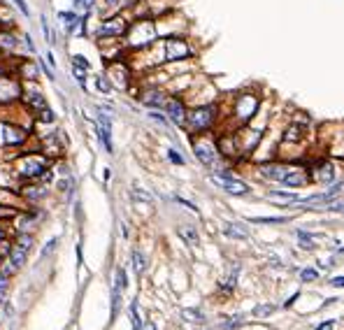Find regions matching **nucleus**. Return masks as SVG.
<instances>
[{
	"label": "nucleus",
	"mask_w": 344,
	"mask_h": 330,
	"mask_svg": "<svg viewBox=\"0 0 344 330\" xmlns=\"http://www.w3.org/2000/svg\"><path fill=\"white\" fill-rule=\"evenodd\" d=\"M47 170H49V161L42 154H21L14 161V175L21 179H28V182L45 177Z\"/></svg>",
	"instance_id": "obj_1"
},
{
	"label": "nucleus",
	"mask_w": 344,
	"mask_h": 330,
	"mask_svg": "<svg viewBox=\"0 0 344 330\" xmlns=\"http://www.w3.org/2000/svg\"><path fill=\"white\" fill-rule=\"evenodd\" d=\"M156 40V26L149 19H140V21L130 23L126 31V45L130 49H145V47L153 45Z\"/></svg>",
	"instance_id": "obj_2"
},
{
	"label": "nucleus",
	"mask_w": 344,
	"mask_h": 330,
	"mask_svg": "<svg viewBox=\"0 0 344 330\" xmlns=\"http://www.w3.org/2000/svg\"><path fill=\"white\" fill-rule=\"evenodd\" d=\"M23 95V82L16 77L12 70L0 72V107L2 105H12L19 102Z\"/></svg>",
	"instance_id": "obj_3"
},
{
	"label": "nucleus",
	"mask_w": 344,
	"mask_h": 330,
	"mask_svg": "<svg viewBox=\"0 0 344 330\" xmlns=\"http://www.w3.org/2000/svg\"><path fill=\"white\" fill-rule=\"evenodd\" d=\"M28 140V128L26 126H19V123L9 121L5 116H0V146H23Z\"/></svg>",
	"instance_id": "obj_4"
},
{
	"label": "nucleus",
	"mask_w": 344,
	"mask_h": 330,
	"mask_svg": "<svg viewBox=\"0 0 344 330\" xmlns=\"http://www.w3.org/2000/svg\"><path fill=\"white\" fill-rule=\"evenodd\" d=\"M214 119H216V107L214 105H205V107H196L193 112L186 114V126L193 133H202L212 128Z\"/></svg>",
	"instance_id": "obj_5"
},
{
	"label": "nucleus",
	"mask_w": 344,
	"mask_h": 330,
	"mask_svg": "<svg viewBox=\"0 0 344 330\" xmlns=\"http://www.w3.org/2000/svg\"><path fill=\"white\" fill-rule=\"evenodd\" d=\"M128 31V21L123 19L121 14H114V16H105L98 26V35L100 40H116V38H123Z\"/></svg>",
	"instance_id": "obj_6"
},
{
	"label": "nucleus",
	"mask_w": 344,
	"mask_h": 330,
	"mask_svg": "<svg viewBox=\"0 0 344 330\" xmlns=\"http://www.w3.org/2000/svg\"><path fill=\"white\" fill-rule=\"evenodd\" d=\"M56 19L63 26L65 35H84V26L89 21V12H84V16H79L75 9L72 12H58Z\"/></svg>",
	"instance_id": "obj_7"
},
{
	"label": "nucleus",
	"mask_w": 344,
	"mask_h": 330,
	"mask_svg": "<svg viewBox=\"0 0 344 330\" xmlns=\"http://www.w3.org/2000/svg\"><path fill=\"white\" fill-rule=\"evenodd\" d=\"M163 58L165 61H186L191 56V47L182 38H168L163 42Z\"/></svg>",
	"instance_id": "obj_8"
},
{
	"label": "nucleus",
	"mask_w": 344,
	"mask_h": 330,
	"mask_svg": "<svg viewBox=\"0 0 344 330\" xmlns=\"http://www.w3.org/2000/svg\"><path fill=\"white\" fill-rule=\"evenodd\" d=\"M212 182H214L216 186H221L223 191L230 193V195H246V193H249V186H246L245 182L235 179V177H230L228 172H219V175H212Z\"/></svg>",
	"instance_id": "obj_9"
},
{
	"label": "nucleus",
	"mask_w": 344,
	"mask_h": 330,
	"mask_svg": "<svg viewBox=\"0 0 344 330\" xmlns=\"http://www.w3.org/2000/svg\"><path fill=\"white\" fill-rule=\"evenodd\" d=\"M256 109H258V98L251 95V93H242V95L235 100V116L242 123L249 121V119L256 114Z\"/></svg>",
	"instance_id": "obj_10"
},
{
	"label": "nucleus",
	"mask_w": 344,
	"mask_h": 330,
	"mask_svg": "<svg viewBox=\"0 0 344 330\" xmlns=\"http://www.w3.org/2000/svg\"><path fill=\"white\" fill-rule=\"evenodd\" d=\"M12 72H14L21 82H38L40 61L38 58H21V56H19V63H16V68L12 70Z\"/></svg>",
	"instance_id": "obj_11"
},
{
	"label": "nucleus",
	"mask_w": 344,
	"mask_h": 330,
	"mask_svg": "<svg viewBox=\"0 0 344 330\" xmlns=\"http://www.w3.org/2000/svg\"><path fill=\"white\" fill-rule=\"evenodd\" d=\"M193 151L198 156V161L207 168H214L216 163V146L212 140H193Z\"/></svg>",
	"instance_id": "obj_12"
},
{
	"label": "nucleus",
	"mask_w": 344,
	"mask_h": 330,
	"mask_svg": "<svg viewBox=\"0 0 344 330\" xmlns=\"http://www.w3.org/2000/svg\"><path fill=\"white\" fill-rule=\"evenodd\" d=\"M163 109H165V114H168V121H172L175 126H186V105H184V100L179 98H168L165 100V105H163Z\"/></svg>",
	"instance_id": "obj_13"
},
{
	"label": "nucleus",
	"mask_w": 344,
	"mask_h": 330,
	"mask_svg": "<svg viewBox=\"0 0 344 330\" xmlns=\"http://www.w3.org/2000/svg\"><path fill=\"white\" fill-rule=\"evenodd\" d=\"M107 79L112 82V86H119V89H128L130 84V68L123 61H114L107 68Z\"/></svg>",
	"instance_id": "obj_14"
},
{
	"label": "nucleus",
	"mask_w": 344,
	"mask_h": 330,
	"mask_svg": "<svg viewBox=\"0 0 344 330\" xmlns=\"http://www.w3.org/2000/svg\"><path fill=\"white\" fill-rule=\"evenodd\" d=\"M19 45H21V40L14 33V26L0 28V51L2 54H14V51H19Z\"/></svg>",
	"instance_id": "obj_15"
},
{
	"label": "nucleus",
	"mask_w": 344,
	"mask_h": 330,
	"mask_svg": "<svg viewBox=\"0 0 344 330\" xmlns=\"http://www.w3.org/2000/svg\"><path fill=\"white\" fill-rule=\"evenodd\" d=\"M140 100L145 102L147 107H151V109H161L163 105H165V93L161 91V89H149V91H145L142 95H140Z\"/></svg>",
	"instance_id": "obj_16"
},
{
	"label": "nucleus",
	"mask_w": 344,
	"mask_h": 330,
	"mask_svg": "<svg viewBox=\"0 0 344 330\" xmlns=\"http://www.w3.org/2000/svg\"><path fill=\"white\" fill-rule=\"evenodd\" d=\"M289 172L291 168H286V165H260V175L272 179V182H282Z\"/></svg>",
	"instance_id": "obj_17"
},
{
	"label": "nucleus",
	"mask_w": 344,
	"mask_h": 330,
	"mask_svg": "<svg viewBox=\"0 0 344 330\" xmlns=\"http://www.w3.org/2000/svg\"><path fill=\"white\" fill-rule=\"evenodd\" d=\"M223 235L233 239H246L249 237V231H246L242 223H226L223 226Z\"/></svg>",
	"instance_id": "obj_18"
},
{
	"label": "nucleus",
	"mask_w": 344,
	"mask_h": 330,
	"mask_svg": "<svg viewBox=\"0 0 344 330\" xmlns=\"http://www.w3.org/2000/svg\"><path fill=\"white\" fill-rule=\"evenodd\" d=\"M96 133H98L102 146L107 149V154H112L114 151V144H112V126H100V123H96Z\"/></svg>",
	"instance_id": "obj_19"
},
{
	"label": "nucleus",
	"mask_w": 344,
	"mask_h": 330,
	"mask_svg": "<svg viewBox=\"0 0 344 330\" xmlns=\"http://www.w3.org/2000/svg\"><path fill=\"white\" fill-rule=\"evenodd\" d=\"M21 195L26 200H31V202H38V200H42L47 195V189L45 186H35V184H28L21 189Z\"/></svg>",
	"instance_id": "obj_20"
},
{
	"label": "nucleus",
	"mask_w": 344,
	"mask_h": 330,
	"mask_svg": "<svg viewBox=\"0 0 344 330\" xmlns=\"http://www.w3.org/2000/svg\"><path fill=\"white\" fill-rule=\"evenodd\" d=\"M307 179H309V177H307V172H302V170H291V172L284 177L282 182L286 186H302V184H307Z\"/></svg>",
	"instance_id": "obj_21"
},
{
	"label": "nucleus",
	"mask_w": 344,
	"mask_h": 330,
	"mask_svg": "<svg viewBox=\"0 0 344 330\" xmlns=\"http://www.w3.org/2000/svg\"><path fill=\"white\" fill-rule=\"evenodd\" d=\"M130 198H133V202H138V205H149V207L153 205V195L149 191H145V189H140V186L130 189Z\"/></svg>",
	"instance_id": "obj_22"
},
{
	"label": "nucleus",
	"mask_w": 344,
	"mask_h": 330,
	"mask_svg": "<svg viewBox=\"0 0 344 330\" xmlns=\"http://www.w3.org/2000/svg\"><path fill=\"white\" fill-rule=\"evenodd\" d=\"M305 138H307V128L305 126H298V123L291 126L289 131H286V135H284L286 142H300V140H305Z\"/></svg>",
	"instance_id": "obj_23"
},
{
	"label": "nucleus",
	"mask_w": 344,
	"mask_h": 330,
	"mask_svg": "<svg viewBox=\"0 0 344 330\" xmlns=\"http://www.w3.org/2000/svg\"><path fill=\"white\" fill-rule=\"evenodd\" d=\"M179 237H182L186 244H191V246H196L200 242L198 233H196V228H193V226H182V228H179Z\"/></svg>",
	"instance_id": "obj_24"
},
{
	"label": "nucleus",
	"mask_w": 344,
	"mask_h": 330,
	"mask_svg": "<svg viewBox=\"0 0 344 330\" xmlns=\"http://www.w3.org/2000/svg\"><path fill=\"white\" fill-rule=\"evenodd\" d=\"M268 198L275 200V202H286V205H289V202H298L300 200L295 193H284V191H270Z\"/></svg>",
	"instance_id": "obj_25"
},
{
	"label": "nucleus",
	"mask_w": 344,
	"mask_h": 330,
	"mask_svg": "<svg viewBox=\"0 0 344 330\" xmlns=\"http://www.w3.org/2000/svg\"><path fill=\"white\" fill-rule=\"evenodd\" d=\"M316 175H319V179H321V182L330 184V182L335 179V170H333V165H330V163H323V165H319V172H316Z\"/></svg>",
	"instance_id": "obj_26"
},
{
	"label": "nucleus",
	"mask_w": 344,
	"mask_h": 330,
	"mask_svg": "<svg viewBox=\"0 0 344 330\" xmlns=\"http://www.w3.org/2000/svg\"><path fill=\"white\" fill-rule=\"evenodd\" d=\"M133 270H135L138 275H142V272L147 270V258H145V253L138 251V249L133 251Z\"/></svg>",
	"instance_id": "obj_27"
},
{
	"label": "nucleus",
	"mask_w": 344,
	"mask_h": 330,
	"mask_svg": "<svg viewBox=\"0 0 344 330\" xmlns=\"http://www.w3.org/2000/svg\"><path fill=\"white\" fill-rule=\"evenodd\" d=\"M182 316L186 319V321H193V323H202V321H205L202 312H198V309H184Z\"/></svg>",
	"instance_id": "obj_28"
},
{
	"label": "nucleus",
	"mask_w": 344,
	"mask_h": 330,
	"mask_svg": "<svg viewBox=\"0 0 344 330\" xmlns=\"http://www.w3.org/2000/svg\"><path fill=\"white\" fill-rule=\"evenodd\" d=\"M86 72H89V70L79 68V65H72V77L77 79V84L82 86V89H86Z\"/></svg>",
	"instance_id": "obj_29"
},
{
	"label": "nucleus",
	"mask_w": 344,
	"mask_h": 330,
	"mask_svg": "<svg viewBox=\"0 0 344 330\" xmlns=\"http://www.w3.org/2000/svg\"><path fill=\"white\" fill-rule=\"evenodd\" d=\"M96 86H98L100 93H109V91H112V82L107 79V75H100V77H96Z\"/></svg>",
	"instance_id": "obj_30"
},
{
	"label": "nucleus",
	"mask_w": 344,
	"mask_h": 330,
	"mask_svg": "<svg viewBox=\"0 0 344 330\" xmlns=\"http://www.w3.org/2000/svg\"><path fill=\"white\" fill-rule=\"evenodd\" d=\"M249 221L251 223H284L286 219H284V216H253Z\"/></svg>",
	"instance_id": "obj_31"
},
{
	"label": "nucleus",
	"mask_w": 344,
	"mask_h": 330,
	"mask_svg": "<svg viewBox=\"0 0 344 330\" xmlns=\"http://www.w3.org/2000/svg\"><path fill=\"white\" fill-rule=\"evenodd\" d=\"M272 312H275L272 305H258V307L253 309V316H256V319H263V316H270Z\"/></svg>",
	"instance_id": "obj_32"
},
{
	"label": "nucleus",
	"mask_w": 344,
	"mask_h": 330,
	"mask_svg": "<svg viewBox=\"0 0 344 330\" xmlns=\"http://www.w3.org/2000/svg\"><path fill=\"white\" fill-rule=\"evenodd\" d=\"M72 65H79V68H84V70L91 68V63L86 61V58H84L82 54H75V56H72Z\"/></svg>",
	"instance_id": "obj_33"
},
{
	"label": "nucleus",
	"mask_w": 344,
	"mask_h": 330,
	"mask_svg": "<svg viewBox=\"0 0 344 330\" xmlns=\"http://www.w3.org/2000/svg\"><path fill=\"white\" fill-rule=\"evenodd\" d=\"M12 2H14V7L19 9L23 16H31V9H28V2H26V0H12Z\"/></svg>",
	"instance_id": "obj_34"
},
{
	"label": "nucleus",
	"mask_w": 344,
	"mask_h": 330,
	"mask_svg": "<svg viewBox=\"0 0 344 330\" xmlns=\"http://www.w3.org/2000/svg\"><path fill=\"white\" fill-rule=\"evenodd\" d=\"M298 239H300V246H302V249H312V237H309V235H307V233H302L300 231L298 233Z\"/></svg>",
	"instance_id": "obj_35"
},
{
	"label": "nucleus",
	"mask_w": 344,
	"mask_h": 330,
	"mask_svg": "<svg viewBox=\"0 0 344 330\" xmlns=\"http://www.w3.org/2000/svg\"><path fill=\"white\" fill-rule=\"evenodd\" d=\"M240 323H242V316H233L230 321L223 323V330H235L237 326H240Z\"/></svg>",
	"instance_id": "obj_36"
},
{
	"label": "nucleus",
	"mask_w": 344,
	"mask_h": 330,
	"mask_svg": "<svg viewBox=\"0 0 344 330\" xmlns=\"http://www.w3.org/2000/svg\"><path fill=\"white\" fill-rule=\"evenodd\" d=\"M149 116H151L153 121H158V123H163V126H168V116H163L161 112H158V109H151V112H149Z\"/></svg>",
	"instance_id": "obj_37"
},
{
	"label": "nucleus",
	"mask_w": 344,
	"mask_h": 330,
	"mask_svg": "<svg viewBox=\"0 0 344 330\" xmlns=\"http://www.w3.org/2000/svg\"><path fill=\"white\" fill-rule=\"evenodd\" d=\"M130 314H133V326H135V330H140V314H138V302H133V305H130Z\"/></svg>",
	"instance_id": "obj_38"
},
{
	"label": "nucleus",
	"mask_w": 344,
	"mask_h": 330,
	"mask_svg": "<svg viewBox=\"0 0 344 330\" xmlns=\"http://www.w3.org/2000/svg\"><path fill=\"white\" fill-rule=\"evenodd\" d=\"M56 246H58V237H56V239H49V242H47V246L42 249V258H45V256H49V253L54 251Z\"/></svg>",
	"instance_id": "obj_39"
},
{
	"label": "nucleus",
	"mask_w": 344,
	"mask_h": 330,
	"mask_svg": "<svg viewBox=\"0 0 344 330\" xmlns=\"http://www.w3.org/2000/svg\"><path fill=\"white\" fill-rule=\"evenodd\" d=\"M316 270H302V272H300V279H302V282H314V279H316Z\"/></svg>",
	"instance_id": "obj_40"
},
{
	"label": "nucleus",
	"mask_w": 344,
	"mask_h": 330,
	"mask_svg": "<svg viewBox=\"0 0 344 330\" xmlns=\"http://www.w3.org/2000/svg\"><path fill=\"white\" fill-rule=\"evenodd\" d=\"M177 202H179V205H184V207L186 209H191V212H196V214H198V207H196V205H193V202H189V200H184V198H179V195H177Z\"/></svg>",
	"instance_id": "obj_41"
},
{
	"label": "nucleus",
	"mask_w": 344,
	"mask_h": 330,
	"mask_svg": "<svg viewBox=\"0 0 344 330\" xmlns=\"http://www.w3.org/2000/svg\"><path fill=\"white\" fill-rule=\"evenodd\" d=\"M40 21H42V31H45V38H47V42H51V31H49V21H47V16H42Z\"/></svg>",
	"instance_id": "obj_42"
},
{
	"label": "nucleus",
	"mask_w": 344,
	"mask_h": 330,
	"mask_svg": "<svg viewBox=\"0 0 344 330\" xmlns=\"http://www.w3.org/2000/svg\"><path fill=\"white\" fill-rule=\"evenodd\" d=\"M168 156H170V161H172V163H177V165H184V158H182V156H179V154H177L175 149H170V151H168Z\"/></svg>",
	"instance_id": "obj_43"
},
{
	"label": "nucleus",
	"mask_w": 344,
	"mask_h": 330,
	"mask_svg": "<svg viewBox=\"0 0 344 330\" xmlns=\"http://www.w3.org/2000/svg\"><path fill=\"white\" fill-rule=\"evenodd\" d=\"M102 5H105V9H107V14H109V9H116L121 5V0H102Z\"/></svg>",
	"instance_id": "obj_44"
},
{
	"label": "nucleus",
	"mask_w": 344,
	"mask_h": 330,
	"mask_svg": "<svg viewBox=\"0 0 344 330\" xmlns=\"http://www.w3.org/2000/svg\"><path fill=\"white\" fill-rule=\"evenodd\" d=\"M47 65H49V70L54 72V68H56V58H54V54H51V51H47Z\"/></svg>",
	"instance_id": "obj_45"
},
{
	"label": "nucleus",
	"mask_w": 344,
	"mask_h": 330,
	"mask_svg": "<svg viewBox=\"0 0 344 330\" xmlns=\"http://www.w3.org/2000/svg\"><path fill=\"white\" fill-rule=\"evenodd\" d=\"M93 5H96V0H82V9H84V12H91Z\"/></svg>",
	"instance_id": "obj_46"
},
{
	"label": "nucleus",
	"mask_w": 344,
	"mask_h": 330,
	"mask_svg": "<svg viewBox=\"0 0 344 330\" xmlns=\"http://www.w3.org/2000/svg\"><path fill=\"white\" fill-rule=\"evenodd\" d=\"M330 284L337 286V288H342V286H344V277H335V279H330Z\"/></svg>",
	"instance_id": "obj_47"
},
{
	"label": "nucleus",
	"mask_w": 344,
	"mask_h": 330,
	"mask_svg": "<svg viewBox=\"0 0 344 330\" xmlns=\"http://www.w3.org/2000/svg\"><path fill=\"white\" fill-rule=\"evenodd\" d=\"M12 214H14L12 209H7L5 205H0V216H12Z\"/></svg>",
	"instance_id": "obj_48"
},
{
	"label": "nucleus",
	"mask_w": 344,
	"mask_h": 330,
	"mask_svg": "<svg viewBox=\"0 0 344 330\" xmlns=\"http://www.w3.org/2000/svg\"><path fill=\"white\" fill-rule=\"evenodd\" d=\"M5 291H7V282H2V279H0V300H2Z\"/></svg>",
	"instance_id": "obj_49"
},
{
	"label": "nucleus",
	"mask_w": 344,
	"mask_h": 330,
	"mask_svg": "<svg viewBox=\"0 0 344 330\" xmlns=\"http://www.w3.org/2000/svg\"><path fill=\"white\" fill-rule=\"evenodd\" d=\"M316 330H333V321H328V323H321V326H319V328Z\"/></svg>",
	"instance_id": "obj_50"
},
{
	"label": "nucleus",
	"mask_w": 344,
	"mask_h": 330,
	"mask_svg": "<svg viewBox=\"0 0 344 330\" xmlns=\"http://www.w3.org/2000/svg\"><path fill=\"white\" fill-rule=\"evenodd\" d=\"M145 330H156V326H153V323L149 321V323H145Z\"/></svg>",
	"instance_id": "obj_51"
},
{
	"label": "nucleus",
	"mask_w": 344,
	"mask_h": 330,
	"mask_svg": "<svg viewBox=\"0 0 344 330\" xmlns=\"http://www.w3.org/2000/svg\"><path fill=\"white\" fill-rule=\"evenodd\" d=\"M0 54H2V51H0Z\"/></svg>",
	"instance_id": "obj_52"
}]
</instances>
